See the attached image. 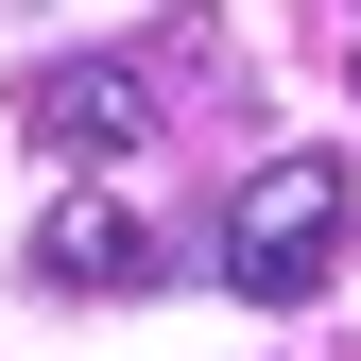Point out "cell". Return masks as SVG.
<instances>
[{
	"instance_id": "obj_2",
	"label": "cell",
	"mask_w": 361,
	"mask_h": 361,
	"mask_svg": "<svg viewBox=\"0 0 361 361\" xmlns=\"http://www.w3.org/2000/svg\"><path fill=\"white\" fill-rule=\"evenodd\" d=\"M18 138L52 155V172L138 155V138H155V69H138V52H52V69H18Z\"/></svg>"
},
{
	"instance_id": "obj_1",
	"label": "cell",
	"mask_w": 361,
	"mask_h": 361,
	"mask_svg": "<svg viewBox=\"0 0 361 361\" xmlns=\"http://www.w3.org/2000/svg\"><path fill=\"white\" fill-rule=\"evenodd\" d=\"M344 241H361L344 155H258L241 190H224V293H241V310H310L344 276Z\"/></svg>"
},
{
	"instance_id": "obj_3",
	"label": "cell",
	"mask_w": 361,
	"mask_h": 361,
	"mask_svg": "<svg viewBox=\"0 0 361 361\" xmlns=\"http://www.w3.org/2000/svg\"><path fill=\"white\" fill-rule=\"evenodd\" d=\"M18 276L35 293H155V224L121 207V190H52L35 241H18Z\"/></svg>"
}]
</instances>
